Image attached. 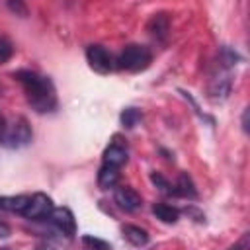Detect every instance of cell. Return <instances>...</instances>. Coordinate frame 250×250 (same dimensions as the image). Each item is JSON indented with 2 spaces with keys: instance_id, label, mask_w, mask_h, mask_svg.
<instances>
[{
  "instance_id": "obj_1",
  "label": "cell",
  "mask_w": 250,
  "mask_h": 250,
  "mask_svg": "<svg viewBox=\"0 0 250 250\" xmlns=\"http://www.w3.org/2000/svg\"><path fill=\"white\" fill-rule=\"evenodd\" d=\"M12 76L21 84L31 109H35L37 113H51L57 109V90L49 76L29 68L16 70Z\"/></svg>"
},
{
  "instance_id": "obj_2",
  "label": "cell",
  "mask_w": 250,
  "mask_h": 250,
  "mask_svg": "<svg viewBox=\"0 0 250 250\" xmlns=\"http://www.w3.org/2000/svg\"><path fill=\"white\" fill-rule=\"evenodd\" d=\"M33 139L31 125L21 115H12L0 121V145L6 148H21Z\"/></svg>"
},
{
  "instance_id": "obj_3",
  "label": "cell",
  "mask_w": 250,
  "mask_h": 250,
  "mask_svg": "<svg viewBox=\"0 0 250 250\" xmlns=\"http://www.w3.org/2000/svg\"><path fill=\"white\" fill-rule=\"evenodd\" d=\"M152 62V53L146 45H139V43H129L123 47V51L119 53V57L115 59V66L119 70H127V72H141L145 68H148Z\"/></svg>"
},
{
  "instance_id": "obj_4",
  "label": "cell",
  "mask_w": 250,
  "mask_h": 250,
  "mask_svg": "<svg viewBox=\"0 0 250 250\" xmlns=\"http://www.w3.org/2000/svg\"><path fill=\"white\" fill-rule=\"evenodd\" d=\"M86 61L90 68L98 74H109L115 68V59L113 55L104 47V45H88L86 49Z\"/></svg>"
},
{
  "instance_id": "obj_5",
  "label": "cell",
  "mask_w": 250,
  "mask_h": 250,
  "mask_svg": "<svg viewBox=\"0 0 250 250\" xmlns=\"http://www.w3.org/2000/svg\"><path fill=\"white\" fill-rule=\"evenodd\" d=\"M53 209H55L53 199H51L47 193H41V191H39V193L29 195V201H27V205H25L21 217H25V219H29V221H43V219H47V217L51 215Z\"/></svg>"
},
{
  "instance_id": "obj_6",
  "label": "cell",
  "mask_w": 250,
  "mask_h": 250,
  "mask_svg": "<svg viewBox=\"0 0 250 250\" xmlns=\"http://www.w3.org/2000/svg\"><path fill=\"white\" fill-rule=\"evenodd\" d=\"M47 221L59 232H62L66 238H72L76 234V219H74V213L68 207H55L51 211V215L47 217Z\"/></svg>"
},
{
  "instance_id": "obj_7",
  "label": "cell",
  "mask_w": 250,
  "mask_h": 250,
  "mask_svg": "<svg viewBox=\"0 0 250 250\" xmlns=\"http://www.w3.org/2000/svg\"><path fill=\"white\" fill-rule=\"evenodd\" d=\"M113 201L117 203L119 209L127 211V213H133L137 209L143 207V197L137 189H133L131 186H117L115 188V193H113Z\"/></svg>"
},
{
  "instance_id": "obj_8",
  "label": "cell",
  "mask_w": 250,
  "mask_h": 250,
  "mask_svg": "<svg viewBox=\"0 0 250 250\" xmlns=\"http://www.w3.org/2000/svg\"><path fill=\"white\" fill-rule=\"evenodd\" d=\"M127 158H129V152H127V145L119 141V137H115L104 150V164H109V166H115V168H121L123 164H127Z\"/></svg>"
},
{
  "instance_id": "obj_9",
  "label": "cell",
  "mask_w": 250,
  "mask_h": 250,
  "mask_svg": "<svg viewBox=\"0 0 250 250\" xmlns=\"http://www.w3.org/2000/svg\"><path fill=\"white\" fill-rule=\"evenodd\" d=\"M146 31H148L154 39L164 41L166 35H168V31H170V20H168V16H166L164 12L154 14V16L148 20V23H146Z\"/></svg>"
},
{
  "instance_id": "obj_10",
  "label": "cell",
  "mask_w": 250,
  "mask_h": 250,
  "mask_svg": "<svg viewBox=\"0 0 250 250\" xmlns=\"http://www.w3.org/2000/svg\"><path fill=\"white\" fill-rule=\"evenodd\" d=\"M172 195L176 197H186V199H195L197 197V189L193 180L189 178V174L180 172L176 184H172Z\"/></svg>"
},
{
  "instance_id": "obj_11",
  "label": "cell",
  "mask_w": 250,
  "mask_h": 250,
  "mask_svg": "<svg viewBox=\"0 0 250 250\" xmlns=\"http://www.w3.org/2000/svg\"><path fill=\"white\" fill-rule=\"evenodd\" d=\"M121 232H123V238L127 242H131L133 246L141 248V246H146L148 244V232L143 229V227H137V225H123L121 227Z\"/></svg>"
},
{
  "instance_id": "obj_12",
  "label": "cell",
  "mask_w": 250,
  "mask_h": 250,
  "mask_svg": "<svg viewBox=\"0 0 250 250\" xmlns=\"http://www.w3.org/2000/svg\"><path fill=\"white\" fill-rule=\"evenodd\" d=\"M230 86H232L230 76H229L227 72H223V74H219V76H215V78L211 80V84H209V94H211L213 100H225V98L229 96V92H230Z\"/></svg>"
},
{
  "instance_id": "obj_13",
  "label": "cell",
  "mask_w": 250,
  "mask_h": 250,
  "mask_svg": "<svg viewBox=\"0 0 250 250\" xmlns=\"http://www.w3.org/2000/svg\"><path fill=\"white\" fill-rule=\"evenodd\" d=\"M152 215L158 221L166 223V225H174L180 219V209L178 207H172L168 203H152Z\"/></svg>"
},
{
  "instance_id": "obj_14",
  "label": "cell",
  "mask_w": 250,
  "mask_h": 250,
  "mask_svg": "<svg viewBox=\"0 0 250 250\" xmlns=\"http://www.w3.org/2000/svg\"><path fill=\"white\" fill-rule=\"evenodd\" d=\"M27 201H29V195H0V211L21 215Z\"/></svg>"
},
{
  "instance_id": "obj_15",
  "label": "cell",
  "mask_w": 250,
  "mask_h": 250,
  "mask_svg": "<svg viewBox=\"0 0 250 250\" xmlns=\"http://www.w3.org/2000/svg\"><path fill=\"white\" fill-rule=\"evenodd\" d=\"M117 180H119V168L109 166V164H102V168L98 172V186L102 189H109L117 184Z\"/></svg>"
},
{
  "instance_id": "obj_16",
  "label": "cell",
  "mask_w": 250,
  "mask_h": 250,
  "mask_svg": "<svg viewBox=\"0 0 250 250\" xmlns=\"http://www.w3.org/2000/svg\"><path fill=\"white\" fill-rule=\"evenodd\" d=\"M141 119H143V113L137 107H125L121 111V115H119V121H121V125L125 129H133L135 125H139Z\"/></svg>"
},
{
  "instance_id": "obj_17",
  "label": "cell",
  "mask_w": 250,
  "mask_h": 250,
  "mask_svg": "<svg viewBox=\"0 0 250 250\" xmlns=\"http://www.w3.org/2000/svg\"><path fill=\"white\" fill-rule=\"evenodd\" d=\"M82 244L88 248V250H113L109 242L98 238V236H92V234H84L82 236Z\"/></svg>"
},
{
  "instance_id": "obj_18",
  "label": "cell",
  "mask_w": 250,
  "mask_h": 250,
  "mask_svg": "<svg viewBox=\"0 0 250 250\" xmlns=\"http://www.w3.org/2000/svg\"><path fill=\"white\" fill-rule=\"evenodd\" d=\"M150 182L162 191V193H168V195H172V184L162 176V174H158V172H152L150 174Z\"/></svg>"
},
{
  "instance_id": "obj_19",
  "label": "cell",
  "mask_w": 250,
  "mask_h": 250,
  "mask_svg": "<svg viewBox=\"0 0 250 250\" xmlns=\"http://www.w3.org/2000/svg\"><path fill=\"white\" fill-rule=\"evenodd\" d=\"M12 55H14V45L6 37H0V64L6 62Z\"/></svg>"
},
{
  "instance_id": "obj_20",
  "label": "cell",
  "mask_w": 250,
  "mask_h": 250,
  "mask_svg": "<svg viewBox=\"0 0 250 250\" xmlns=\"http://www.w3.org/2000/svg\"><path fill=\"white\" fill-rule=\"evenodd\" d=\"M6 6H8L16 16H20V18H25V16H27V8H25V4H23V2H18V0L14 2V0H10Z\"/></svg>"
},
{
  "instance_id": "obj_21",
  "label": "cell",
  "mask_w": 250,
  "mask_h": 250,
  "mask_svg": "<svg viewBox=\"0 0 250 250\" xmlns=\"http://www.w3.org/2000/svg\"><path fill=\"white\" fill-rule=\"evenodd\" d=\"M248 246H250V232H244L240 238H238V242H234L230 248H227V250H248Z\"/></svg>"
},
{
  "instance_id": "obj_22",
  "label": "cell",
  "mask_w": 250,
  "mask_h": 250,
  "mask_svg": "<svg viewBox=\"0 0 250 250\" xmlns=\"http://www.w3.org/2000/svg\"><path fill=\"white\" fill-rule=\"evenodd\" d=\"M184 213L191 215V217H193V219H195L197 223H205V215H203L201 211H197L195 207H186V209H184Z\"/></svg>"
},
{
  "instance_id": "obj_23",
  "label": "cell",
  "mask_w": 250,
  "mask_h": 250,
  "mask_svg": "<svg viewBox=\"0 0 250 250\" xmlns=\"http://www.w3.org/2000/svg\"><path fill=\"white\" fill-rule=\"evenodd\" d=\"M10 234H12L10 225H8V223H4V221H0V238H8Z\"/></svg>"
},
{
  "instance_id": "obj_24",
  "label": "cell",
  "mask_w": 250,
  "mask_h": 250,
  "mask_svg": "<svg viewBox=\"0 0 250 250\" xmlns=\"http://www.w3.org/2000/svg\"><path fill=\"white\" fill-rule=\"evenodd\" d=\"M242 129L244 133H248V107L242 111Z\"/></svg>"
},
{
  "instance_id": "obj_25",
  "label": "cell",
  "mask_w": 250,
  "mask_h": 250,
  "mask_svg": "<svg viewBox=\"0 0 250 250\" xmlns=\"http://www.w3.org/2000/svg\"><path fill=\"white\" fill-rule=\"evenodd\" d=\"M33 250H57V248L51 246V244H39V246H35Z\"/></svg>"
},
{
  "instance_id": "obj_26",
  "label": "cell",
  "mask_w": 250,
  "mask_h": 250,
  "mask_svg": "<svg viewBox=\"0 0 250 250\" xmlns=\"http://www.w3.org/2000/svg\"><path fill=\"white\" fill-rule=\"evenodd\" d=\"M0 250H10V248H0Z\"/></svg>"
},
{
  "instance_id": "obj_27",
  "label": "cell",
  "mask_w": 250,
  "mask_h": 250,
  "mask_svg": "<svg viewBox=\"0 0 250 250\" xmlns=\"http://www.w3.org/2000/svg\"><path fill=\"white\" fill-rule=\"evenodd\" d=\"M0 121H2V115H0Z\"/></svg>"
}]
</instances>
